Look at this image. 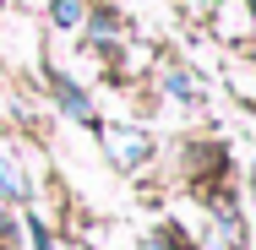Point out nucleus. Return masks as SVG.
I'll use <instances>...</instances> for the list:
<instances>
[{"label": "nucleus", "mask_w": 256, "mask_h": 250, "mask_svg": "<svg viewBox=\"0 0 256 250\" xmlns=\"http://www.w3.org/2000/svg\"><path fill=\"white\" fill-rule=\"evenodd\" d=\"M54 87H60V103H66V114H76V120H88V98H82V93H76V87H71L66 76H60Z\"/></svg>", "instance_id": "obj_1"}, {"label": "nucleus", "mask_w": 256, "mask_h": 250, "mask_svg": "<svg viewBox=\"0 0 256 250\" xmlns=\"http://www.w3.org/2000/svg\"><path fill=\"white\" fill-rule=\"evenodd\" d=\"M0 196H28V185L16 180V169H11L6 158H0Z\"/></svg>", "instance_id": "obj_2"}, {"label": "nucleus", "mask_w": 256, "mask_h": 250, "mask_svg": "<svg viewBox=\"0 0 256 250\" xmlns=\"http://www.w3.org/2000/svg\"><path fill=\"white\" fill-rule=\"evenodd\" d=\"M76 16H82V11H76V5H71V0H60V5H54V22H66V27H71V22H76Z\"/></svg>", "instance_id": "obj_3"}]
</instances>
